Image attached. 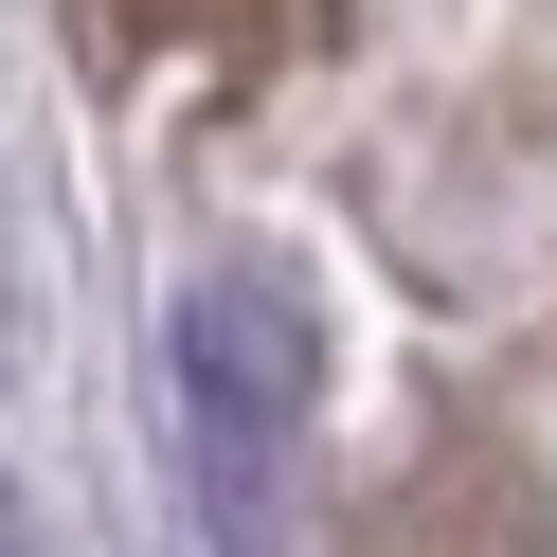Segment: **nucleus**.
<instances>
[{
  "instance_id": "nucleus-2",
  "label": "nucleus",
  "mask_w": 557,
  "mask_h": 557,
  "mask_svg": "<svg viewBox=\"0 0 557 557\" xmlns=\"http://www.w3.org/2000/svg\"><path fill=\"white\" fill-rule=\"evenodd\" d=\"M0 557H37V521H18V485H0Z\"/></svg>"
},
{
  "instance_id": "nucleus-1",
  "label": "nucleus",
  "mask_w": 557,
  "mask_h": 557,
  "mask_svg": "<svg viewBox=\"0 0 557 557\" xmlns=\"http://www.w3.org/2000/svg\"><path fill=\"white\" fill-rule=\"evenodd\" d=\"M162 360H181V432H198V468H216V504H270V468H288L306 413H324L306 288L288 270H198L181 324H162Z\"/></svg>"
}]
</instances>
